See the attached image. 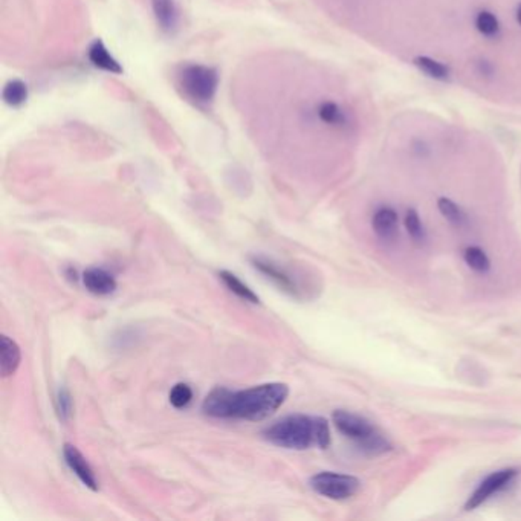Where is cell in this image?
Segmentation results:
<instances>
[{
  "instance_id": "obj_1",
  "label": "cell",
  "mask_w": 521,
  "mask_h": 521,
  "mask_svg": "<svg viewBox=\"0 0 521 521\" xmlns=\"http://www.w3.org/2000/svg\"><path fill=\"white\" fill-rule=\"evenodd\" d=\"M289 396L283 382L260 384L246 390L216 387L206 394L202 411L214 419H242L258 422L273 416Z\"/></svg>"
},
{
  "instance_id": "obj_2",
  "label": "cell",
  "mask_w": 521,
  "mask_h": 521,
  "mask_svg": "<svg viewBox=\"0 0 521 521\" xmlns=\"http://www.w3.org/2000/svg\"><path fill=\"white\" fill-rule=\"evenodd\" d=\"M265 439L286 450H309L318 446L326 450L330 445L329 422L321 416L289 414L263 431Z\"/></svg>"
},
{
  "instance_id": "obj_3",
  "label": "cell",
  "mask_w": 521,
  "mask_h": 521,
  "mask_svg": "<svg viewBox=\"0 0 521 521\" xmlns=\"http://www.w3.org/2000/svg\"><path fill=\"white\" fill-rule=\"evenodd\" d=\"M333 425L344 436L355 442L359 450L369 454H382L390 450V443L387 439L378 433V430L361 416L350 413L346 410H337L332 414Z\"/></svg>"
},
{
  "instance_id": "obj_4",
  "label": "cell",
  "mask_w": 521,
  "mask_h": 521,
  "mask_svg": "<svg viewBox=\"0 0 521 521\" xmlns=\"http://www.w3.org/2000/svg\"><path fill=\"white\" fill-rule=\"evenodd\" d=\"M176 85L185 98L194 104L211 102L217 85L219 75L216 69L204 65H184L176 72Z\"/></svg>"
},
{
  "instance_id": "obj_5",
  "label": "cell",
  "mask_w": 521,
  "mask_h": 521,
  "mask_svg": "<svg viewBox=\"0 0 521 521\" xmlns=\"http://www.w3.org/2000/svg\"><path fill=\"white\" fill-rule=\"evenodd\" d=\"M251 263L260 274H263L268 280L273 281V283L280 290H283L285 294L297 300L305 298L307 290L303 289V285H301V275L297 274L295 270L262 256L251 257Z\"/></svg>"
},
{
  "instance_id": "obj_6",
  "label": "cell",
  "mask_w": 521,
  "mask_h": 521,
  "mask_svg": "<svg viewBox=\"0 0 521 521\" xmlns=\"http://www.w3.org/2000/svg\"><path fill=\"white\" fill-rule=\"evenodd\" d=\"M309 485L317 494L330 500H347L355 495L361 488L359 478L355 475L330 471H322L310 477Z\"/></svg>"
},
{
  "instance_id": "obj_7",
  "label": "cell",
  "mask_w": 521,
  "mask_h": 521,
  "mask_svg": "<svg viewBox=\"0 0 521 521\" xmlns=\"http://www.w3.org/2000/svg\"><path fill=\"white\" fill-rule=\"evenodd\" d=\"M515 477L517 470H512V468H506V470H500L493 473L491 475H488L485 480L477 486V489L470 495V498H468L465 509L471 510L483 505L486 500L506 489L510 483H512Z\"/></svg>"
},
{
  "instance_id": "obj_8",
  "label": "cell",
  "mask_w": 521,
  "mask_h": 521,
  "mask_svg": "<svg viewBox=\"0 0 521 521\" xmlns=\"http://www.w3.org/2000/svg\"><path fill=\"white\" fill-rule=\"evenodd\" d=\"M63 457L66 465L69 466V470L80 478V482L83 485L89 488L90 491H98L97 475L93 473L89 462L86 461V457L78 451L77 446L66 443L63 448Z\"/></svg>"
},
{
  "instance_id": "obj_9",
  "label": "cell",
  "mask_w": 521,
  "mask_h": 521,
  "mask_svg": "<svg viewBox=\"0 0 521 521\" xmlns=\"http://www.w3.org/2000/svg\"><path fill=\"white\" fill-rule=\"evenodd\" d=\"M83 285L93 295H109L117 289V280L101 268H90L83 274Z\"/></svg>"
},
{
  "instance_id": "obj_10",
  "label": "cell",
  "mask_w": 521,
  "mask_h": 521,
  "mask_svg": "<svg viewBox=\"0 0 521 521\" xmlns=\"http://www.w3.org/2000/svg\"><path fill=\"white\" fill-rule=\"evenodd\" d=\"M22 362V350L19 344L6 335L0 338V373L4 378L13 377Z\"/></svg>"
},
{
  "instance_id": "obj_11",
  "label": "cell",
  "mask_w": 521,
  "mask_h": 521,
  "mask_svg": "<svg viewBox=\"0 0 521 521\" xmlns=\"http://www.w3.org/2000/svg\"><path fill=\"white\" fill-rule=\"evenodd\" d=\"M398 213L390 206H382L373 216V229L384 241H390L398 233Z\"/></svg>"
},
{
  "instance_id": "obj_12",
  "label": "cell",
  "mask_w": 521,
  "mask_h": 521,
  "mask_svg": "<svg viewBox=\"0 0 521 521\" xmlns=\"http://www.w3.org/2000/svg\"><path fill=\"white\" fill-rule=\"evenodd\" d=\"M153 13L156 17V22L164 31H173L178 26V8H176L173 0H152Z\"/></svg>"
},
{
  "instance_id": "obj_13",
  "label": "cell",
  "mask_w": 521,
  "mask_h": 521,
  "mask_svg": "<svg viewBox=\"0 0 521 521\" xmlns=\"http://www.w3.org/2000/svg\"><path fill=\"white\" fill-rule=\"evenodd\" d=\"M219 278H221L222 283L238 298H242L243 301H248V303L251 305L260 303V298L254 290L248 285H245L243 281L233 273H229V270H221V273H219Z\"/></svg>"
},
{
  "instance_id": "obj_14",
  "label": "cell",
  "mask_w": 521,
  "mask_h": 521,
  "mask_svg": "<svg viewBox=\"0 0 521 521\" xmlns=\"http://www.w3.org/2000/svg\"><path fill=\"white\" fill-rule=\"evenodd\" d=\"M89 58H90L92 63L95 65L97 68H100V69H104L107 72H113V74H120V72H121L120 65L112 58V56L109 54V51L104 48V45L101 43V41H95V43L90 46Z\"/></svg>"
},
{
  "instance_id": "obj_15",
  "label": "cell",
  "mask_w": 521,
  "mask_h": 521,
  "mask_svg": "<svg viewBox=\"0 0 521 521\" xmlns=\"http://www.w3.org/2000/svg\"><path fill=\"white\" fill-rule=\"evenodd\" d=\"M465 263L470 266L475 273H488L491 269V260H489L488 254L483 251L482 248L478 246H468L463 253Z\"/></svg>"
},
{
  "instance_id": "obj_16",
  "label": "cell",
  "mask_w": 521,
  "mask_h": 521,
  "mask_svg": "<svg viewBox=\"0 0 521 521\" xmlns=\"http://www.w3.org/2000/svg\"><path fill=\"white\" fill-rule=\"evenodd\" d=\"M413 63L418 66L422 72H425L426 75H430L436 80H446L448 77H450V69H448L445 65H442L441 61L433 60L430 57L419 56L414 58Z\"/></svg>"
},
{
  "instance_id": "obj_17",
  "label": "cell",
  "mask_w": 521,
  "mask_h": 521,
  "mask_svg": "<svg viewBox=\"0 0 521 521\" xmlns=\"http://www.w3.org/2000/svg\"><path fill=\"white\" fill-rule=\"evenodd\" d=\"M437 208H439L441 214L446 219V221L451 222L453 225L461 226L465 223L466 216L462 211V208L458 206L454 201L448 199V197H441V199L437 201Z\"/></svg>"
},
{
  "instance_id": "obj_18",
  "label": "cell",
  "mask_w": 521,
  "mask_h": 521,
  "mask_svg": "<svg viewBox=\"0 0 521 521\" xmlns=\"http://www.w3.org/2000/svg\"><path fill=\"white\" fill-rule=\"evenodd\" d=\"M405 228H407V233L413 238L416 243H423L426 241V233L425 228L421 222V217L416 210H409L407 216H405Z\"/></svg>"
},
{
  "instance_id": "obj_19",
  "label": "cell",
  "mask_w": 521,
  "mask_h": 521,
  "mask_svg": "<svg viewBox=\"0 0 521 521\" xmlns=\"http://www.w3.org/2000/svg\"><path fill=\"white\" fill-rule=\"evenodd\" d=\"M475 28L485 37H494L498 34L500 23L497 17L489 11H480L475 17Z\"/></svg>"
},
{
  "instance_id": "obj_20",
  "label": "cell",
  "mask_w": 521,
  "mask_h": 521,
  "mask_svg": "<svg viewBox=\"0 0 521 521\" xmlns=\"http://www.w3.org/2000/svg\"><path fill=\"white\" fill-rule=\"evenodd\" d=\"M26 86L22 81H9L4 89V100L9 104V106H20V104L25 102L26 100Z\"/></svg>"
},
{
  "instance_id": "obj_21",
  "label": "cell",
  "mask_w": 521,
  "mask_h": 521,
  "mask_svg": "<svg viewBox=\"0 0 521 521\" xmlns=\"http://www.w3.org/2000/svg\"><path fill=\"white\" fill-rule=\"evenodd\" d=\"M193 401V390L189 384H176L170 391V404L174 409H185Z\"/></svg>"
},
{
  "instance_id": "obj_22",
  "label": "cell",
  "mask_w": 521,
  "mask_h": 521,
  "mask_svg": "<svg viewBox=\"0 0 521 521\" xmlns=\"http://www.w3.org/2000/svg\"><path fill=\"white\" fill-rule=\"evenodd\" d=\"M57 411L61 421H69L72 410H74V402H72L70 393L66 389H60L57 393Z\"/></svg>"
},
{
  "instance_id": "obj_23",
  "label": "cell",
  "mask_w": 521,
  "mask_h": 521,
  "mask_svg": "<svg viewBox=\"0 0 521 521\" xmlns=\"http://www.w3.org/2000/svg\"><path fill=\"white\" fill-rule=\"evenodd\" d=\"M517 22L521 25V4L517 8Z\"/></svg>"
}]
</instances>
